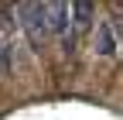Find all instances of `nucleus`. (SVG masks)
<instances>
[{
	"label": "nucleus",
	"instance_id": "obj_1",
	"mask_svg": "<svg viewBox=\"0 0 123 120\" xmlns=\"http://www.w3.org/2000/svg\"><path fill=\"white\" fill-rule=\"evenodd\" d=\"M17 24L31 45H41L48 38V4H17Z\"/></svg>",
	"mask_w": 123,
	"mask_h": 120
},
{
	"label": "nucleus",
	"instance_id": "obj_2",
	"mask_svg": "<svg viewBox=\"0 0 123 120\" xmlns=\"http://www.w3.org/2000/svg\"><path fill=\"white\" fill-rule=\"evenodd\" d=\"M116 48H120V41H116L113 24H110V21H103V24L96 27V52H99V55H113Z\"/></svg>",
	"mask_w": 123,
	"mask_h": 120
},
{
	"label": "nucleus",
	"instance_id": "obj_3",
	"mask_svg": "<svg viewBox=\"0 0 123 120\" xmlns=\"http://www.w3.org/2000/svg\"><path fill=\"white\" fill-rule=\"evenodd\" d=\"M92 14H96V7L92 4H72V27H75V34L86 31V27H92Z\"/></svg>",
	"mask_w": 123,
	"mask_h": 120
},
{
	"label": "nucleus",
	"instance_id": "obj_4",
	"mask_svg": "<svg viewBox=\"0 0 123 120\" xmlns=\"http://www.w3.org/2000/svg\"><path fill=\"white\" fill-rule=\"evenodd\" d=\"M14 69V41L0 34V76H7Z\"/></svg>",
	"mask_w": 123,
	"mask_h": 120
},
{
	"label": "nucleus",
	"instance_id": "obj_5",
	"mask_svg": "<svg viewBox=\"0 0 123 120\" xmlns=\"http://www.w3.org/2000/svg\"><path fill=\"white\" fill-rule=\"evenodd\" d=\"M120 48H123V34H120Z\"/></svg>",
	"mask_w": 123,
	"mask_h": 120
}]
</instances>
